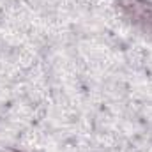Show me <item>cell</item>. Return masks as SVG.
I'll list each match as a JSON object with an SVG mask.
<instances>
[{
    "label": "cell",
    "instance_id": "1",
    "mask_svg": "<svg viewBox=\"0 0 152 152\" xmlns=\"http://www.w3.org/2000/svg\"><path fill=\"white\" fill-rule=\"evenodd\" d=\"M118 5L124 16L143 28L145 32L152 34V2L149 0H118Z\"/></svg>",
    "mask_w": 152,
    "mask_h": 152
},
{
    "label": "cell",
    "instance_id": "2",
    "mask_svg": "<svg viewBox=\"0 0 152 152\" xmlns=\"http://www.w3.org/2000/svg\"><path fill=\"white\" fill-rule=\"evenodd\" d=\"M5 152H18V151H5Z\"/></svg>",
    "mask_w": 152,
    "mask_h": 152
}]
</instances>
